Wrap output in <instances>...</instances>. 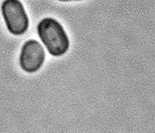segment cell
Instances as JSON below:
<instances>
[{
  "label": "cell",
  "mask_w": 155,
  "mask_h": 133,
  "mask_svg": "<svg viewBox=\"0 0 155 133\" xmlns=\"http://www.w3.org/2000/svg\"><path fill=\"white\" fill-rule=\"evenodd\" d=\"M60 2H72V1H82V0H58Z\"/></svg>",
  "instance_id": "obj_4"
},
{
  "label": "cell",
  "mask_w": 155,
  "mask_h": 133,
  "mask_svg": "<svg viewBox=\"0 0 155 133\" xmlns=\"http://www.w3.org/2000/svg\"><path fill=\"white\" fill-rule=\"evenodd\" d=\"M45 58V50L37 40L31 39L26 42L21 49L19 62L25 71L32 73L42 66Z\"/></svg>",
  "instance_id": "obj_3"
},
{
  "label": "cell",
  "mask_w": 155,
  "mask_h": 133,
  "mask_svg": "<svg viewBox=\"0 0 155 133\" xmlns=\"http://www.w3.org/2000/svg\"><path fill=\"white\" fill-rule=\"evenodd\" d=\"M2 13L8 31L13 35L25 34L29 27V19L20 0H5Z\"/></svg>",
  "instance_id": "obj_2"
},
{
  "label": "cell",
  "mask_w": 155,
  "mask_h": 133,
  "mask_svg": "<svg viewBox=\"0 0 155 133\" xmlns=\"http://www.w3.org/2000/svg\"><path fill=\"white\" fill-rule=\"evenodd\" d=\"M38 36L51 56L64 55L69 48V40L62 25L55 19L45 18L37 27Z\"/></svg>",
  "instance_id": "obj_1"
}]
</instances>
